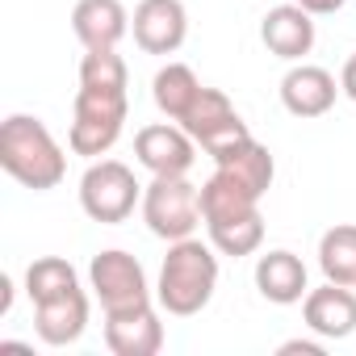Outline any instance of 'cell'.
<instances>
[{
  "label": "cell",
  "instance_id": "6da1fadb",
  "mask_svg": "<svg viewBox=\"0 0 356 356\" xmlns=\"http://www.w3.org/2000/svg\"><path fill=\"white\" fill-rule=\"evenodd\" d=\"M0 168H5L17 185L47 193L59 189L67 176V155L59 147V138L47 130L42 118L30 113H9L0 122Z\"/></svg>",
  "mask_w": 356,
  "mask_h": 356
},
{
  "label": "cell",
  "instance_id": "7a4b0ae2",
  "mask_svg": "<svg viewBox=\"0 0 356 356\" xmlns=\"http://www.w3.org/2000/svg\"><path fill=\"white\" fill-rule=\"evenodd\" d=\"M214 289H218V256H214V243H202L197 235L168 243V256H163L159 281H155L159 310H168L176 318L202 314L210 306Z\"/></svg>",
  "mask_w": 356,
  "mask_h": 356
},
{
  "label": "cell",
  "instance_id": "3957f363",
  "mask_svg": "<svg viewBox=\"0 0 356 356\" xmlns=\"http://www.w3.org/2000/svg\"><path fill=\"white\" fill-rule=\"evenodd\" d=\"M126 113H130V92L126 88L80 84L76 105H72V130H67L72 155L101 159L105 151H113V143L122 138Z\"/></svg>",
  "mask_w": 356,
  "mask_h": 356
},
{
  "label": "cell",
  "instance_id": "277c9868",
  "mask_svg": "<svg viewBox=\"0 0 356 356\" xmlns=\"http://www.w3.org/2000/svg\"><path fill=\"white\" fill-rule=\"evenodd\" d=\"M143 222L155 239L176 243L189 239L206 218H202V189L189 176H151V185H143Z\"/></svg>",
  "mask_w": 356,
  "mask_h": 356
},
{
  "label": "cell",
  "instance_id": "5b68a950",
  "mask_svg": "<svg viewBox=\"0 0 356 356\" xmlns=\"http://www.w3.org/2000/svg\"><path fill=\"white\" fill-rule=\"evenodd\" d=\"M134 206H143V185L134 181V168L122 159H92L80 176V210L101 222V227H118L134 214Z\"/></svg>",
  "mask_w": 356,
  "mask_h": 356
},
{
  "label": "cell",
  "instance_id": "8992f818",
  "mask_svg": "<svg viewBox=\"0 0 356 356\" xmlns=\"http://www.w3.org/2000/svg\"><path fill=\"white\" fill-rule=\"evenodd\" d=\"M88 289L97 293V302H101L105 314H109V310L147 306V302L155 298L151 285H147L143 264H138L130 252H122V248H105V252L92 256V264H88Z\"/></svg>",
  "mask_w": 356,
  "mask_h": 356
},
{
  "label": "cell",
  "instance_id": "52a82bcc",
  "mask_svg": "<svg viewBox=\"0 0 356 356\" xmlns=\"http://www.w3.org/2000/svg\"><path fill=\"white\" fill-rule=\"evenodd\" d=\"M130 34L143 55H176L189 38L185 0H138L130 17Z\"/></svg>",
  "mask_w": 356,
  "mask_h": 356
},
{
  "label": "cell",
  "instance_id": "ba28073f",
  "mask_svg": "<svg viewBox=\"0 0 356 356\" xmlns=\"http://www.w3.org/2000/svg\"><path fill=\"white\" fill-rule=\"evenodd\" d=\"M134 159L151 176H189L197 159V138L181 122H155L134 134Z\"/></svg>",
  "mask_w": 356,
  "mask_h": 356
},
{
  "label": "cell",
  "instance_id": "9c48e42d",
  "mask_svg": "<svg viewBox=\"0 0 356 356\" xmlns=\"http://www.w3.org/2000/svg\"><path fill=\"white\" fill-rule=\"evenodd\" d=\"M181 126H185V130L197 138V147H206L210 155L252 134L248 122L239 118V109L231 105V97H227L222 88H202L197 101L189 105V113L181 118Z\"/></svg>",
  "mask_w": 356,
  "mask_h": 356
},
{
  "label": "cell",
  "instance_id": "30bf717a",
  "mask_svg": "<svg viewBox=\"0 0 356 356\" xmlns=\"http://www.w3.org/2000/svg\"><path fill=\"white\" fill-rule=\"evenodd\" d=\"M105 348L113 356H155L163 348V323L155 302L130 306V310H109L105 314Z\"/></svg>",
  "mask_w": 356,
  "mask_h": 356
},
{
  "label": "cell",
  "instance_id": "8fae6325",
  "mask_svg": "<svg viewBox=\"0 0 356 356\" xmlns=\"http://www.w3.org/2000/svg\"><path fill=\"white\" fill-rule=\"evenodd\" d=\"M339 92L343 88L335 84V76L327 67H318V63H293L281 76V105L293 118H323V113H331Z\"/></svg>",
  "mask_w": 356,
  "mask_h": 356
},
{
  "label": "cell",
  "instance_id": "7c38bea8",
  "mask_svg": "<svg viewBox=\"0 0 356 356\" xmlns=\"http://www.w3.org/2000/svg\"><path fill=\"white\" fill-rule=\"evenodd\" d=\"M260 42L268 47V55L285 59V63H302L314 51V17L298 5H273L268 17L260 22Z\"/></svg>",
  "mask_w": 356,
  "mask_h": 356
},
{
  "label": "cell",
  "instance_id": "4fadbf2b",
  "mask_svg": "<svg viewBox=\"0 0 356 356\" xmlns=\"http://www.w3.org/2000/svg\"><path fill=\"white\" fill-rule=\"evenodd\" d=\"M302 318L314 335H323L327 343L331 339H348L356 331V293L352 285H335L327 281L323 289H310L302 298Z\"/></svg>",
  "mask_w": 356,
  "mask_h": 356
},
{
  "label": "cell",
  "instance_id": "5bb4252c",
  "mask_svg": "<svg viewBox=\"0 0 356 356\" xmlns=\"http://www.w3.org/2000/svg\"><path fill=\"white\" fill-rule=\"evenodd\" d=\"M72 34L84 51H118V42L130 34V13L122 0H76Z\"/></svg>",
  "mask_w": 356,
  "mask_h": 356
},
{
  "label": "cell",
  "instance_id": "9a60e30c",
  "mask_svg": "<svg viewBox=\"0 0 356 356\" xmlns=\"http://www.w3.org/2000/svg\"><path fill=\"white\" fill-rule=\"evenodd\" d=\"M256 289L264 302L273 306H293L310 293V281H306V264L302 256H293L289 248H273L256 260Z\"/></svg>",
  "mask_w": 356,
  "mask_h": 356
},
{
  "label": "cell",
  "instance_id": "2e32d148",
  "mask_svg": "<svg viewBox=\"0 0 356 356\" xmlns=\"http://www.w3.org/2000/svg\"><path fill=\"white\" fill-rule=\"evenodd\" d=\"M34 331L47 348H67L76 343L84 331H88V293L84 289H72L63 298H51V302H38L34 306Z\"/></svg>",
  "mask_w": 356,
  "mask_h": 356
},
{
  "label": "cell",
  "instance_id": "e0dca14e",
  "mask_svg": "<svg viewBox=\"0 0 356 356\" xmlns=\"http://www.w3.org/2000/svg\"><path fill=\"white\" fill-rule=\"evenodd\" d=\"M214 168L231 172L235 181H239L243 189H252L256 197H264V193L273 189V176H277L273 151H268L264 143H256L252 134L239 138V143H231V147H222V151H214Z\"/></svg>",
  "mask_w": 356,
  "mask_h": 356
},
{
  "label": "cell",
  "instance_id": "ac0fdd59",
  "mask_svg": "<svg viewBox=\"0 0 356 356\" xmlns=\"http://www.w3.org/2000/svg\"><path fill=\"white\" fill-rule=\"evenodd\" d=\"M206 84L197 80V72L189 63H163L151 80V97H155V109L168 118V122H181L189 113V105L197 101Z\"/></svg>",
  "mask_w": 356,
  "mask_h": 356
},
{
  "label": "cell",
  "instance_id": "d6986e66",
  "mask_svg": "<svg viewBox=\"0 0 356 356\" xmlns=\"http://www.w3.org/2000/svg\"><path fill=\"white\" fill-rule=\"evenodd\" d=\"M252 210H260V197L252 189H243L231 172L214 168V176L202 185V218H206V227L239 218V214H252Z\"/></svg>",
  "mask_w": 356,
  "mask_h": 356
},
{
  "label": "cell",
  "instance_id": "ffe728a7",
  "mask_svg": "<svg viewBox=\"0 0 356 356\" xmlns=\"http://www.w3.org/2000/svg\"><path fill=\"white\" fill-rule=\"evenodd\" d=\"M318 268H323L327 281L356 289V227L352 222H339V227L323 231V239H318Z\"/></svg>",
  "mask_w": 356,
  "mask_h": 356
},
{
  "label": "cell",
  "instance_id": "44dd1931",
  "mask_svg": "<svg viewBox=\"0 0 356 356\" xmlns=\"http://www.w3.org/2000/svg\"><path fill=\"white\" fill-rule=\"evenodd\" d=\"M206 231H210V243H214L218 256H235V260H239V256L260 252V243H264V214L252 210V214L214 222V227H206Z\"/></svg>",
  "mask_w": 356,
  "mask_h": 356
},
{
  "label": "cell",
  "instance_id": "7402d4cb",
  "mask_svg": "<svg viewBox=\"0 0 356 356\" xmlns=\"http://www.w3.org/2000/svg\"><path fill=\"white\" fill-rule=\"evenodd\" d=\"M72 289H80V277H76V268L63 256H42V260H34L26 268V293H30L34 306L51 302V298H63Z\"/></svg>",
  "mask_w": 356,
  "mask_h": 356
},
{
  "label": "cell",
  "instance_id": "603a6c76",
  "mask_svg": "<svg viewBox=\"0 0 356 356\" xmlns=\"http://www.w3.org/2000/svg\"><path fill=\"white\" fill-rule=\"evenodd\" d=\"M323 352H327V339H323V335H318V339H302V335H298V339H285V343L277 348V356H323Z\"/></svg>",
  "mask_w": 356,
  "mask_h": 356
},
{
  "label": "cell",
  "instance_id": "cb8c5ba5",
  "mask_svg": "<svg viewBox=\"0 0 356 356\" xmlns=\"http://www.w3.org/2000/svg\"><path fill=\"white\" fill-rule=\"evenodd\" d=\"M298 5L310 13V17H331V13H339L348 0H298Z\"/></svg>",
  "mask_w": 356,
  "mask_h": 356
},
{
  "label": "cell",
  "instance_id": "d4e9b609",
  "mask_svg": "<svg viewBox=\"0 0 356 356\" xmlns=\"http://www.w3.org/2000/svg\"><path fill=\"white\" fill-rule=\"evenodd\" d=\"M339 88H343L348 101H356V55H348V63H343V72H339Z\"/></svg>",
  "mask_w": 356,
  "mask_h": 356
},
{
  "label": "cell",
  "instance_id": "484cf974",
  "mask_svg": "<svg viewBox=\"0 0 356 356\" xmlns=\"http://www.w3.org/2000/svg\"><path fill=\"white\" fill-rule=\"evenodd\" d=\"M0 289H5V293H0V314H9L13 310V281L0 277Z\"/></svg>",
  "mask_w": 356,
  "mask_h": 356
}]
</instances>
